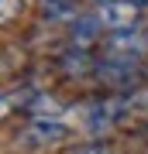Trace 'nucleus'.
Masks as SVG:
<instances>
[{"label":"nucleus","instance_id":"7","mask_svg":"<svg viewBox=\"0 0 148 154\" xmlns=\"http://www.w3.org/2000/svg\"><path fill=\"white\" fill-rule=\"evenodd\" d=\"M28 113H31V120H59L62 106L55 99H48V96H35V103L28 106Z\"/></svg>","mask_w":148,"mask_h":154},{"label":"nucleus","instance_id":"5","mask_svg":"<svg viewBox=\"0 0 148 154\" xmlns=\"http://www.w3.org/2000/svg\"><path fill=\"white\" fill-rule=\"evenodd\" d=\"M100 28H104V21L97 14H79L72 21V48H90L100 38Z\"/></svg>","mask_w":148,"mask_h":154},{"label":"nucleus","instance_id":"1","mask_svg":"<svg viewBox=\"0 0 148 154\" xmlns=\"http://www.w3.org/2000/svg\"><path fill=\"white\" fill-rule=\"evenodd\" d=\"M93 72L100 75V82L110 86V89H134L145 79L141 58H134V55H107Z\"/></svg>","mask_w":148,"mask_h":154},{"label":"nucleus","instance_id":"4","mask_svg":"<svg viewBox=\"0 0 148 154\" xmlns=\"http://www.w3.org/2000/svg\"><path fill=\"white\" fill-rule=\"evenodd\" d=\"M141 51H148V38L141 28H124V31H114L107 38V55H134L141 58Z\"/></svg>","mask_w":148,"mask_h":154},{"label":"nucleus","instance_id":"8","mask_svg":"<svg viewBox=\"0 0 148 154\" xmlns=\"http://www.w3.org/2000/svg\"><path fill=\"white\" fill-rule=\"evenodd\" d=\"M62 69L69 72V75H86L90 69V58H86V48H72V51H66L62 55Z\"/></svg>","mask_w":148,"mask_h":154},{"label":"nucleus","instance_id":"10","mask_svg":"<svg viewBox=\"0 0 148 154\" xmlns=\"http://www.w3.org/2000/svg\"><path fill=\"white\" fill-rule=\"evenodd\" d=\"M76 154H114V151H110L107 144H86V147H79Z\"/></svg>","mask_w":148,"mask_h":154},{"label":"nucleus","instance_id":"2","mask_svg":"<svg viewBox=\"0 0 148 154\" xmlns=\"http://www.w3.org/2000/svg\"><path fill=\"white\" fill-rule=\"evenodd\" d=\"M141 11L145 7L138 4V0H100L97 17L107 24V28L124 31V28H134V24L141 21Z\"/></svg>","mask_w":148,"mask_h":154},{"label":"nucleus","instance_id":"6","mask_svg":"<svg viewBox=\"0 0 148 154\" xmlns=\"http://www.w3.org/2000/svg\"><path fill=\"white\" fill-rule=\"evenodd\" d=\"M41 14L48 21H76L79 7H76V0H41Z\"/></svg>","mask_w":148,"mask_h":154},{"label":"nucleus","instance_id":"3","mask_svg":"<svg viewBox=\"0 0 148 154\" xmlns=\"http://www.w3.org/2000/svg\"><path fill=\"white\" fill-rule=\"evenodd\" d=\"M69 137V127L59 120H31V127L21 134V144L28 147H45V144H59Z\"/></svg>","mask_w":148,"mask_h":154},{"label":"nucleus","instance_id":"9","mask_svg":"<svg viewBox=\"0 0 148 154\" xmlns=\"http://www.w3.org/2000/svg\"><path fill=\"white\" fill-rule=\"evenodd\" d=\"M17 11H21V0H0V24L14 21Z\"/></svg>","mask_w":148,"mask_h":154},{"label":"nucleus","instance_id":"11","mask_svg":"<svg viewBox=\"0 0 148 154\" xmlns=\"http://www.w3.org/2000/svg\"><path fill=\"white\" fill-rule=\"evenodd\" d=\"M138 4H141V7H148V0H138Z\"/></svg>","mask_w":148,"mask_h":154},{"label":"nucleus","instance_id":"12","mask_svg":"<svg viewBox=\"0 0 148 154\" xmlns=\"http://www.w3.org/2000/svg\"><path fill=\"white\" fill-rule=\"evenodd\" d=\"M141 31H145V38H148V28H141Z\"/></svg>","mask_w":148,"mask_h":154}]
</instances>
